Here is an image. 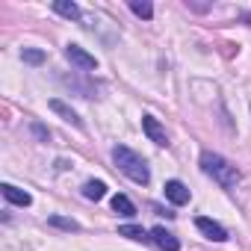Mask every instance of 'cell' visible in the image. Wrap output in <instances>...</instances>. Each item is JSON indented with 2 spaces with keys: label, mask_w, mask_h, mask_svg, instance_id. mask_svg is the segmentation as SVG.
Returning <instances> with one entry per match:
<instances>
[{
  "label": "cell",
  "mask_w": 251,
  "mask_h": 251,
  "mask_svg": "<svg viewBox=\"0 0 251 251\" xmlns=\"http://www.w3.org/2000/svg\"><path fill=\"white\" fill-rule=\"evenodd\" d=\"M166 198L172 201V204H189V189H186V183H180V180H169L166 183Z\"/></svg>",
  "instance_id": "8"
},
{
  "label": "cell",
  "mask_w": 251,
  "mask_h": 251,
  "mask_svg": "<svg viewBox=\"0 0 251 251\" xmlns=\"http://www.w3.org/2000/svg\"><path fill=\"white\" fill-rule=\"evenodd\" d=\"M106 195V183L103 180H86L83 183V198L86 201H100Z\"/></svg>",
  "instance_id": "11"
},
{
  "label": "cell",
  "mask_w": 251,
  "mask_h": 251,
  "mask_svg": "<svg viewBox=\"0 0 251 251\" xmlns=\"http://www.w3.org/2000/svg\"><path fill=\"white\" fill-rule=\"evenodd\" d=\"M151 239L163 248V251H180V242H177V236L172 233V230H166V227H154L151 230Z\"/></svg>",
  "instance_id": "6"
},
{
  "label": "cell",
  "mask_w": 251,
  "mask_h": 251,
  "mask_svg": "<svg viewBox=\"0 0 251 251\" xmlns=\"http://www.w3.org/2000/svg\"><path fill=\"white\" fill-rule=\"evenodd\" d=\"M201 172L207 175V177H213L222 189H233L236 183H239V169L233 166V163H227L222 154H216V151H204L201 154Z\"/></svg>",
  "instance_id": "1"
},
{
  "label": "cell",
  "mask_w": 251,
  "mask_h": 251,
  "mask_svg": "<svg viewBox=\"0 0 251 251\" xmlns=\"http://www.w3.org/2000/svg\"><path fill=\"white\" fill-rule=\"evenodd\" d=\"M21 59L30 62V65H42V62H45V50H39V48H24V50H21Z\"/></svg>",
  "instance_id": "14"
},
{
  "label": "cell",
  "mask_w": 251,
  "mask_h": 251,
  "mask_svg": "<svg viewBox=\"0 0 251 251\" xmlns=\"http://www.w3.org/2000/svg\"><path fill=\"white\" fill-rule=\"evenodd\" d=\"M118 233H121V236H127V239H133V242H145V239H148V233H145L142 227H136V225H121Z\"/></svg>",
  "instance_id": "13"
},
{
  "label": "cell",
  "mask_w": 251,
  "mask_h": 251,
  "mask_svg": "<svg viewBox=\"0 0 251 251\" xmlns=\"http://www.w3.org/2000/svg\"><path fill=\"white\" fill-rule=\"evenodd\" d=\"M130 9H133V15H139V18H145V21L154 15V6L145 3V0H130Z\"/></svg>",
  "instance_id": "15"
},
{
  "label": "cell",
  "mask_w": 251,
  "mask_h": 251,
  "mask_svg": "<svg viewBox=\"0 0 251 251\" xmlns=\"http://www.w3.org/2000/svg\"><path fill=\"white\" fill-rule=\"evenodd\" d=\"M53 227H62V230H80V225L74 222V219H65V216H50L48 219Z\"/></svg>",
  "instance_id": "16"
},
{
  "label": "cell",
  "mask_w": 251,
  "mask_h": 251,
  "mask_svg": "<svg viewBox=\"0 0 251 251\" xmlns=\"http://www.w3.org/2000/svg\"><path fill=\"white\" fill-rule=\"evenodd\" d=\"M65 59H68L74 68H80V71H95V68H98V59H95L89 50H83L80 45H68V48H65Z\"/></svg>",
  "instance_id": "3"
},
{
  "label": "cell",
  "mask_w": 251,
  "mask_h": 251,
  "mask_svg": "<svg viewBox=\"0 0 251 251\" xmlns=\"http://www.w3.org/2000/svg\"><path fill=\"white\" fill-rule=\"evenodd\" d=\"M195 227L207 236V239H213V242H225L227 239V230L219 225V222H213V219H207V216H201V219H195Z\"/></svg>",
  "instance_id": "5"
},
{
  "label": "cell",
  "mask_w": 251,
  "mask_h": 251,
  "mask_svg": "<svg viewBox=\"0 0 251 251\" xmlns=\"http://www.w3.org/2000/svg\"><path fill=\"white\" fill-rule=\"evenodd\" d=\"M112 163L118 166L121 175H127V177H130L133 183H139V186H145V183L151 180L148 163H145L133 148H127V145H115V148H112Z\"/></svg>",
  "instance_id": "2"
},
{
  "label": "cell",
  "mask_w": 251,
  "mask_h": 251,
  "mask_svg": "<svg viewBox=\"0 0 251 251\" xmlns=\"http://www.w3.org/2000/svg\"><path fill=\"white\" fill-rule=\"evenodd\" d=\"M142 130H145V136L154 142V145H169V136H166V127L154 118V115H142Z\"/></svg>",
  "instance_id": "4"
},
{
  "label": "cell",
  "mask_w": 251,
  "mask_h": 251,
  "mask_svg": "<svg viewBox=\"0 0 251 251\" xmlns=\"http://www.w3.org/2000/svg\"><path fill=\"white\" fill-rule=\"evenodd\" d=\"M50 109H53L56 115H62V118H65L68 124H74V127H83V121H80V115H77V112H74V109H71V106H68L65 100L53 98V100H50Z\"/></svg>",
  "instance_id": "9"
},
{
  "label": "cell",
  "mask_w": 251,
  "mask_h": 251,
  "mask_svg": "<svg viewBox=\"0 0 251 251\" xmlns=\"http://www.w3.org/2000/svg\"><path fill=\"white\" fill-rule=\"evenodd\" d=\"M30 130H33V136H36V139H42V142H48V139H50V130L45 127V124H39V121H33V124H30Z\"/></svg>",
  "instance_id": "17"
},
{
  "label": "cell",
  "mask_w": 251,
  "mask_h": 251,
  "mask_svg": "<svg viewBox=\"0 0 251 251\" xmlns=\"http://www.w3.org/2000/svg\"><path fill=\"white\" fill-rule=\"evenodd\" d=\"M0 189H3V198H6L9 204H15V207H30V204H33L30 192L18 189V186H12V183H3V186H0Z\"/></svg>",
  "instance_id": "7"
},
{
  "label": "cell",
  "mask_w": 251,
  "mask_h": 251,
  "mask_svg": "<svg viewBox=\"0 0 251 251\" xmlns=\"http://www.w3.org/2000/svg\"><path fill=\"white\" fill-rule=\"evenodd\" d=\"M112 210H115L118 216H127V219L136 216V207H133V201H130L127 195H115V198H112Z\"/></svg>",
  "instance_id": "12"
},
{
  "label": "cell",
  "mask_w": 251,
  "mask_h": 251,
  "mask_svg": "<svg viewBox=\"0 0 251 251\" xmlns=\"http://www.w3.org/2000/svg\"><path fill=\"white\" fill-rule=\"evenodd\" d=\"M53 12L62 15V18H68V21H77L80 18V6L71 3V0H53Z\"/></svg>",
  "instance_id": "10"
}]
</instances>
